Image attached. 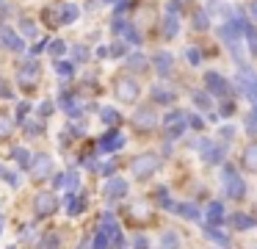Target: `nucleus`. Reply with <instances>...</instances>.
Returning <instances> with one entry per match:
<instances>
[{"label": "nucleus", "mask_w": 257, "mask_h": 249, "mask_svg": "<svg viewBox=\"0 0 257 249\" xmlns=\"http://www.w3.org/2000/svg\"><path fill=\"white\" fill-rule=\"evenodd\" d=\"M105 3H113V0H105Z\"/></svg>", "instance_id": "nucleus-42"}, {"label": "nucleus", "mask_w": 257, "mask_h": 249, "mask_svg": "<svg viewBox=\"0 0 257 249\" xmlns=\"http://www.w3.org/2000/svg\"><path fill=\"white\" fill-rule=\"evenodd\" d=\"M166 249H177V235H174V232L166 235Z\"/></svg>", "instance_id": "nucleus-33"}, {"label": "nucleus", "mask_w": 257, "mask_h": 249, "mask_svg": "<svg viewBox=\"0 0 257 249\" xmlns=\"http://www.w3.org/2000/svg\"><path fill=\"white\" fill-rule=\"evenodd\" d=\"M136 125H141L144 130L155 127V114H152V111H139V114H136Z\"/></svg>", "instance_id": "nucleus-13"}, {"label": "nucleus", "mask_w": 257, "mask_h": 249, "mask_svg": "<svg viewBox=\"0 0 257 249\" xmlns=\"http://www.w3.org/2000/svg\"><path fill=\"white\" fill-rule=\"evenodd\" d=\"M202 158L210 160V163H216V160H221V149H218L213 141H205L202 144Z\"/></svg>", "instance_id": "nucleus-12"}, {"label": "nucleus", "mask_w": 257, "mask_h": 249, "mask_svg": "<svg viewBox=\"0 0 257 249\" xmlns=\"http://www.w3.org/2000/svg\"><path fill=\"white\" fill-rule=\"evenodd\" d=\"M56 72L58 75H72V64H67V61H56Z\"/></svg>", "instance_id": "nucleus-27"}, {"label": "nucleus", "mask_w": 257, "mask_h": 249, "mask_svg": "<svg viewBox=\"0 0 257 249\" xmlns=\"http://www.w3.org/2000/svg\"><path fill=\"white\" fill-rule=\"evenodd\" d=\"M39 75H42V69H39V61H25V64L20 66V72H17L20 83H23L25 89H28V86H34V83L39 80Z\"/></svg>", "instance_id": "nucleus-3"}, {"label": "nucleus", "mask_w": 257, "mask_h": 249, "mask_svg": "<svg viewBox=\"0 0 257 249\" xmlns=\"http://www.w3.org/2000/svg\"><path fill=\"white\" fill-rule=\"evenodd\" d=\"M102 122H108V125H119V114L113 108H102Z\"/></svg>", "instance_id": "nucleus-23"}, {"label": "nucleus", "mask_w": 257, "mask_h": 249, "mask_svg": "<svg viewBox=\"0 0 257 249\" xmlns=\"http://www.w3.org/2000/svg\"><path fill=\"white\" fill-rule=\"evenodd\" d=\"M75 58H78V61H86V47H75Z\"/></svg>", "instance_id": "nucleus-37"}, {"label": "nucleus", "mask_w": 257, "mask_h": 249, "mask_svg": "<svg viewBox=\"0 0 257 249\" xmlns=\"http://www.w3.org/2000/svg\"><path fill=\"white\" fill-rule=\"evenodd\" d=\"M243 33H246V42H249V50L257 53V31L251 25H243Z\"/></svg>", "instance_id": "nucleus-16"}, {"label": "nucleus", "mask_w": 257, "mask_h": 249, "mask_svg": "<svg viewBox=\"0 0 257 249\" xmlns=\"http://www.w3.org/2000/svg\"><path fill=\"white\" fill-rule=\"evenodd\" d=\"M25 114H28V103H20V108H17V122L23 119Z\"/></svg>", "instance_id": "nucleus-36"}, {"label": "nucleus", "mask_w": 257, "mask_h": 249, "mask_svg": "<svg viewBox=\"0 0 257 249\" xmlns=\"http://www.w3.org/2000/svg\"><path fill=\"white\" fill-rule=\"evenodd\" d=\"M50 53H53V55H61V53H64V42H53V44H50Z\"/></svg>", "instance_id": "nucleus-34"}, {"label": "nucleus", "mask_w": 257, "mask_h": 249, "mask_svg": "<svg viewBox=\"0 0 257 249\" xmlns=\"http://www.w3.org/2000/svg\"><path fill=\"white\" fill-rule=\"evenodd\" d=\"M136 249H147V238H136Z\"/></svg>", "instance_id": "nucleus-39"}, {"label": "nucleus", "mask_w": 257, "mask_h": 249, "mask_svg": "<svg viewBox=\"0 0 257 249\" xmlns=\"http://www.w3.org/2000/svg\"><path fill=\"white\" fill-rule=\"evenodd\" d=\"M152 94H155V100H161V103H169V100L174 97V94H172V92H166V89H155Z\"/></svg>", "instance_id": "nucleus-28"}, {"label": "nucleus", "mask_w": 257, "mask_h": 249, "mask_svg": "<svg viewBox=\"0 0 257 249\" xmlns=\"http://www.w3.org/2000/svg\"><path fill=\"white\" fill-rule=\"evenodd\" d=\"M116 97L122 100V103H133L136 97H139V83H133V80H116Z\"/></svg>", "instance_id": "nucleus-4"}, {"label": "nucleus", "mask_w": 257, "mask_h": 249, "mask_svg": "<svg viewBox=\"0 0 257 249\" xmlns=\"http://www.w3.org/2000/svg\"><path fill=\"white\" fill-rule=\"evenodd\" d=\"M249 11H251V17L257 20V0H251V3H249Z\"/></svg>", "instance_id": "nucleus-40"}, {"label": "nucleus", "mask_w": 257, "mask_h": 249, "mask_svg": "<svg viewBox=\"0 0 257 249\" xmlns=\"http://www.w3.org/2000/svg\"><path fill=\"white\" fill-rule=\"evenodd\" d=\"M0 97H12V89L6 86V80H0Z\"/></svg>", "instance_id": "nucleus-35"}, {"label": "nucleus", "mask_w": 257, "mask_h": 249, "mask_svg": "<svg viewBox=\"0 0 257 249\" xmlns=\"http://www.w3.org/2000/svg\"><path fill=\"white\" fill-rule=\"evenodd\" d=\"M194 100H196V105H199V108H205V111L210 108V100H207L205 94H199V92H196V94H194Z\"/></svg>", "instance_id": "nucleus-30"}, {"label": "nucleus", "mask_w": 257, "mask_h": 249, "mask_svg": "<svg viewBox=\"0 0 257 249\" xmlns=\"http://www.w3.org/2000/svg\"><path fill=\"white\" fill-rule=\"evenodd\" d=\"M42 249H58V238L56 235H47L45 243H42Z\"/></svg>", "instance_id": "nucleus-31"}, {"label": "nucleus", "mask_w": 257, "mask_h": 249, "mask_svg": "<svg viewBox=\"0 0 257 249\" xmlns=\"http://www.w3.org/2000/svg\"><path fill=\"white\" fill-rule=\"evenodd\" d=\"M155 66L163 72V75H166V72L172 69V55H169V53H158L155 55Z\"/></svg>", "instance_id": "nucleus-15"}, {"label": "nucleus", "mask_w": 257, "mask_h": 249, "mask_svg": "<svg viewBox=\"0 0 257 249\" xmlns=\"http://www.w3.org/2000/svg\"><path fill=\"white\" fill-rule=\"evenodd\" d=\"M9 133H12V119H9L3 111H0V138H6Z\"/></svg>", "instance_id": "nucleus-20"}, {"label": "nucleus", "mask_w": 257, "mask_h": 249, "mask_svg": "<svg viewBox=\"0 0 257 249\" xmlns=\"http://www.w3.org/2000/svg\"><path fill=\"white\" fill-rule=\"evenodd\" d=\"M232 224H235V227H240V230H246V227H251V224H254V219H249L246 213H235Z\"/></svg>", "instance_id": "nucleus-18"}, {"label": "nucleus", "mask_w": 257, "mask_h": 249, "mask_svg": "<svg viewBox=\"0 0 257 249\" xmlns=\"http://www.w3.org/2000/svg\"><path fill=\"white\" fill-rule=\"evenodd\" d=\"M144 61H147V58H144V55H139V53L130 55V69H139V72H141V69H147Z\"/></svg>", "instance_id": "nucleus-25"}, {"label": "nucleus", "mask_w": 257, "mask_h": 249, "mask_svg": "<svg viewBox=\"0 0 257 249\" xmlns=\"http://www.w3.org/2000/svg\"><path fill=\"white\" fill-rule=\"evenodd\" d=\"M221 180H224V188H227V194H229L232 199H240V197H243L246 186H243V180H240V177L235 175V169H232V166H224Z\"/></svg>", "instance_id": "nucleus-1"}, {"label": "nucleus", "mask_w": 257, "mask_h": 249, "mask_svg": "<svg viewBox=\"0 0 257 249\" xmlns=\"http://www.w3.org/2000/svg\"><path fill=\"white\" fill-rule=\"evenodd\" d=\"M188 58L191 64H199V50H188Z\"/></svg>", "instance_id": "nucleus-38"}, {"label": "nucleus", "mask_w": 257, "mask_h": 249, "mask_svg": "<svg viewBox=\"0 0 257 249\" xmlns=\"http://www.w3.org/2000/svg\"><path fill=\"white\" fill-rule=\"evenodd\" d=\"M158 166H161V158H158L155 152H144V155H139V158L133 160V172H136V175H141V177L152 175Z\"/></svg>", "instance_id": "nucleus-2"}, {"label": "nucleus", "mask_w": 257, "mask_h": 249, "mask_svg": "<svg viewBox=\"0 0 257 249\" xmlns=\"http://www.w3.org/2000/svg\"><path fill=\"white\" fill-rule=\"evenodd\" d=\"M9 249H17V246H9Z\"/></svg>", "instance_id": "nucleus-43"}, {"label": "nucleus", "mask_w": 257, "mask_h": 249, "mask_svg": "<svg viewBox=\"0 0 257 249\" xmlns=\"http://www.w3.org/2000/svg\"><path fill=\"white\" fill-rule=\"evenodd\" d=\"M163 33H166L169 39L177 33V20H174V17H166V20H163Z\"/></svg>", "instance_id": "nucleus-21"}, {"label": "nucleus", "mask_w": 257, "mask_h": 249, "mask_svg": "<svg viewBox=\"0 0 257 249\" xmlns=\"http://www.w3.org/2000/svg\"><path fill=\"white\" fill-rule=\"evenodd\" d=\"M207 221H210V224L224 221V208H221L218 202H210V208H207Z\"/></svg>", "instance_id": "nucleus-14"}, {"label": "nucleus", "mask_w": 257, "mask_h": 249, "mask_svg": "<svg viewBox=\"0 0 257 249\" xmlns=\"http://www.w3.org/2000/svg\"><path fill=\"white\" fill-rule=\"evenodd\" d=\"M0 42L6 44L9 50H23V47H25L23 39H20V33H14L12 28H6V25L0 28Z\"/></svg>", "instance_id": "nucleus-7"}, {"label": "nucleus", "mask_w": 257, "mask_h": 249, "mask_svg": "<svg viewBox=\"0 0 257 249\" xmlns=\"http://www.w3.org/2000/svg\"><path fill=\"white\" fill-rule=\"evenodd\" d=\"M205 235H207V238H213L216 243H221V246H227V243H229V238H227V235H221L218 230H213V227H207V230H205Z\"/></svg>", "instance_id": "nucleus-19"}, {"label": "nucleus", "mask_w": 257, "mask_h": 249, "mask_svg": "<svg viewBox=\"0 0 257 249\" xmlns=\"http://www.w3.org/2000/svg\"><path fill=\"white\" fill-rule=\"evenodd\" d=\"M0 232H3V216H0Z\"/></svg>", "instance_id": "nucleus-41"}, {"label": "nucleus", "mask_w": 257, "mask_h": 249, "mask_svg": "<svg viewBox=\"0 0 257 249\" xmlns=\"http://www.w3.org/2000/svg\"><path fill=\"white\" fill-rule=\"evenodd\" d=\"M163 125H166V133H169V136H177V133H183V127H185L183 111H172V114L163 119Z\"/></svg>", "instance_id": "nucleus-6"}, {"label": "nucleus", "mask_w": 257, "mask_h": 249, "mask_svg": "<svg viewBox=\"0 0 257 249\" xmlns=\"http://www.w3.org/2000/svg\"><path fill=\"white\" fill-rule=\"evenodd\" d=\"M78 20V9H75V6H64V17H61V22H75Z\"/></svg>", "instance_id": "nucleus-22"}, {"label": "nucleus", "mask_w": 257, "mask_h": 249, "mask_svg": "<svg viewBox=\"0 0 257 249\" xmlns=\"http://www.w3.org/2000/svg\"><path fill=\"white\" fill-rule=\"evenodd\" d=\"M14 158L20 160V166H23V169H28V160H31V155H28V149H14Z\"/></svg>", "instance_id": "nucleus-24"}, {"label": "nucleus", "mask_w": 257, "mask_h": 249, "mask_svg": "<svg viewBox=\"0 0 257 249\" xmlns=\"http://www.w3.org/2000/svg\"><path fill=\"white\" fill-rule=\"evenodd\" d=\"M246 125H249V130H251V133H257V108L251 111L249 116H246Z\"/></svg>", "instance_id": "nucleus-29"}, {"label": "nucleus", "mask_w": 257, "mask_h": 249, "mask_svg": "<svg viewBox=\"0 0 257 249\" xmlns=\"http://www.w3.org/2000/svg\"><path fill=\"white\" fill-rule=\"evenodd\" d=\"M243 160H246V166H249V169H257V144H251V147L246 149Z\"/></svg>", "instance_id": "nucleus-17"}, {"label": "nucleus", "mask_w": 257, "mask_h": 249, "mask_svg": "<svg viewBox=\"0 0 257 249\" xmlns=\"http://www.w3.org/2000/svg\"><path fill=\"white\" fill-rule=\"evenodd\" d=\"M180 213H183L185 219H199V210H196L194 205H180Z\"/></svg>", "instance_id": "nucleus-26"}, {"label": "nucleus", "mask_w": 257, "mask_h": 249, "mask_svg": "<svg viewBox=\"0 0 257 249\" xmlns=\"http://www.w3.org/2000/svg\"><path fill=\"white\" fill-rule=\"evenodd\" d=\"M67 186H69V191L78 188V172H69V175H67Z\"/></svg>", "instance_id": "nucleus-32"}, {"label": "nucleus", "mask_w": 257, "mask_h": 249, "mask_svg": "<svg viewBox=\"0 0 257 249\" xmlns=\"http://www.w3.org/2000/svg\"><path fill=\"white\" fill-rule=\"evenodd\" d=\"M34 175L36 177H47V175H50V169H53V160H50V155H45V152H42V155H36V158H34Z\"/></svg>", "instance_id": "nucleus-11"}, {"label": "nucleus", "mask_w": 257, "mask_h": 249, "mask_svg": "<svg viewBox=\"0 0 257 249\" xmlns=\"http://www.w3.org/2000/svg\"><path fill=\"white\" fill-rule=\"evenodd\" d=\"M124 144V136H119L116 130H111L108 136H102V141H100V149L102 152H113V149H119Z\"/></svg>", "instance_id": "nucleus-10"}, {"label": "nucleus", "mask_w": 257, "mask_h": 249, "mask_svg": "<svg viewBox=\"0 0 257 249\" xmlns=\"http://www.w3.org/2000/svg\"><path fill=\"white\" fill-rule=\"evenodd\" d=\"M56 197H53L50 191H42L39 197H36V213H39V219H45V216H50L53 210H56Z\"/></svg>", "instance_id": "nucleus-5"}, {"label": "nucleus", "mask_w": 257, "mask_h": 249, "mask_svg": "<svg viewBox=\"0 0 257 249\" xmlns=\"http://www.w3.org/2000/svg\"><path fill=\"white\" fill-rule=\"evenodd\" d=\"M127 194V180H122V177H116V180H108L105 186V197L108 199H119Z\"/></svg>", "instance_id": "nucleus-8"}, {"label": "nucleus", "mask_w": 257, "mask_h": 249, "mask_svg": "<svg viewBox=\"0 0 257 249\" xmlns=\"http://www.w3.org/2000/svg\"><path fill=\"white\" fill-rule=\"evenodd\" d=\"M205 83H207V89H210V92H216V94H227V89H229V83L224 80L221 75H216V72H207Z\"/></svg>", "instance_id": "nucleus-9"}]
</instances>
